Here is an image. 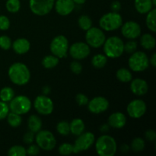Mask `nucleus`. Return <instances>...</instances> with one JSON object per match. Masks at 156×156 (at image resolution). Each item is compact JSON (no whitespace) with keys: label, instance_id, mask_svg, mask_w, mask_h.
<instances>
[{"label":"nucleus","instance_id":"1","mask_svg":"<svg viewBox=\"0 0 156 156\" xmlns=\"http://www.w3.org/2000/svg\"><path fill=\"white\" fill-rule=\"evenodd\" d=\"M8 75L11 82L19 86L27 85L30 79V72L28 67L20 62H15L10 66Z\"/></svg>","mask_w":156,"mask_h":156},{"label":"nucleus","instance_id":"2","mask_svg":"<svg viewBox=\"0 0 156 156\" xmlns=\"http://www.w3.org/2000/svg\"><path fill=\"white\" fill-rule=\"evenodd\" d=\"M95 150L100 156H114L117 150V142L111 136L104 134L96 140Z\"/></svg>","mask_w":156,"mask_h":156},{"label":"nucleus","instance_id":"3","mask_svg":"<svg viewBox=\"0 0 156 156\" xmlns=\"http://www.w3.org/2000/svg\"><path fill=\"white\" fill-rule=\"evenodd\" d=\"M103 50L107 57L116 59L121 56L124 53V42L119 37H110L105 40Z\"/></svg>","mask_w":156,"mask_h":156},{"label":"nucleus","instance_id":"4","mask_svg":"<svg viewBox=\"0 0 156 156\" xmlns=\"http://www.w3.org/2000/svg\"><path fill=\"white\" fill-rule=\"evenodd\" d=\"M123 24V18L120 13L111 12L105 14L99 20L100 28L106 31H113L120 28Z\"/></svg>","mask_w":156,"mask_h":156},{"label":"nucleus","instance_id":"5","mask_svg":"<svg viewBox=\"0 0 156 156\" xmlns=\"http://www.w3.org/2000/svg\"><path fill=\"white\" fill-rule=\"evenodd\" d=\"M128 65L132 71L140 73L147 69L149 66V59L144 52L136 51L129 58Z\"/></svg>","mask_w":156,"mask_h":156},{"label":"nucleus","instance_id":"6","mask_svg":"<svg viewBox=\"0 0 156 156\" xmlns=\"http://www.w3.org/2000/svg\"><path fill=\"white\" fill-rule=\"evenodd\" d=\"M69 41L64 35H57L52 40L50 45V50L52 54L59 59L66 56L69 51Z\"/></svg>","mask_w":156,"mask_h":156},{"label":"nucleus","instance_id":"7","mask_svg":"<svg viewBox=\"0 0 156 156\" xmlns=\"http://www.w3.org/2000/svg\"><path fill=\"white\" fill-rule=\"evenodd\" d=\"M9 103V110L19 115L28 113L32 107L31 101L25 95H18L16 97L15 96Z\"/></svg>","mask_w":156,"mask_h":156},{"label":"nucleus","instance_id":"8","mask_svg":"<svg viewBox=\"0 0 156 156\" xmlns=\"http://www.w3.org/2000/svg\"><path fill=\"white\" fill-rule=\"evenodd\" d=\"M35 141L40 149L44 151H51L56 145L54 135L49 130H40L35 136Z\"/></svg>","mask_w":156,"mask_h":156},{"label":"nucleus","instance_id":"9","mask_svg":"<svg viewBox=\"0 0 156 156\" xmlns=\"http://www.w3.org/2000/svg\"><path fill=\"white\" fill-rule=\"evenodd\" d=\"M106 40V36L101 28L91 27L86 30L85 41L89 47L93 48H100L102 47Z\"/></svg>","mask_w":156,"mask_h":156},{"label":"nucleus","instance_id":"10","mask_svg":"<svg viewBox=\"0 0 156 156\" xmlns=\"http://www.w3.org/2000/svg\"><path fill=\"white\" fill-rule=\"evenodd\" d=\"M95 142V136L91 132H83L78 136L73 144V153L77 154L88 150Z\"/></svg>","mask_w":156,"mask_h":156},{"label":"nucleus","instance_id":"11","mask_svg":"<svg viewBox=\"0 0 156 156\" xmlns=\"http://www.w3.org/2000/svg\"><path fill=\"white\" fill-rule=\"evenodd\" d=\"M54 0H29V7L32 13L38 16L47 15L54 7Z\"/></svg>","mask_w":156,"mask_h":156},{"label":"nucleus","instance_id":"12","mask_svg":"<svg viewBox=\"0 0 156 156\" xmlns=\"http://www.w3.org/2000/svg\"><path fill=\"white\" fill-rule=\"evenodd\" d=\"M34 107L38 114L41 115H50L53 113L54 105L50 98L47 95H38L34 102Z\"/></svg>","mask_w":156,"mask_h":156},{"label":"nucleus","instance_id":"13","mask_svg":"<svg viewBox=\"0 0 156 156\" xmlns=\"http://www.w3.org/2000/svg\"><path fill=\"white\" fill-rule=\"evenodd\" d=\"M69 53L71 57L76 60L85 59L91 53L90 47L83 42H76L69 47Z\"/></svg>","mask_w":156,"mask_h":156},{"label":"nucleus","instance_id":"14","mask_svg":"<svg viewBox=\"0 0 156 156\" xmlns=\"http://www.w3.org/2000/svg\"><path fill=\"white\" fill-rule=\"evenodd\" d=\"M147 106L144 101L141 99H134L127 105L126 111L130 117L133 119L141 118L146 112Z\"/></svg>","mask_w":156,"mask_h":156},{"label":"nucleus","instance_id":"15","mask_svg":"<svg viewBox=\"0 0 156 156\" xmlns=\"http://www.w3.org/2000/svg\"><path fill=\"white\" fill-rule=\"evenodd\" d=\"M121 34L128 40H135L140 37L142 33L141 27L134 21H126L121 25Z\"/></svg>","mask_w":156,"mask_h":156},{"label":"nucleus","instance_id":"16","mask_svg":"<svg viewBox=\"0 0 156 156\" xmlns=\"http://www.w3.org/2000/svg\"><path fill=\"white\" fill-rule=\"evenodd\" d=\"M109 108V101L105 97L98 96L89 101L88 103V109L92 114H99L105 112Z\"/></svg>","mask_w":156,"mask_h":156},{"label":"nucleus","instance_id":"17","mask_svg":"<svg viewBox=\"0 0 156 156\" xmlns=\"http://www.w3.org/2000/svg\"><path fill=\"white\" fill-rule=\"evenodd\" d=\"M75 5L73 0H56L54 2V7L59 15L66 16L73 12Z\"/></svg>","mask_w":156,"mask_h":156},{"label":"nucleus","instance_id":"18","mask_svg":"<svg viewBox=\"0 0 156 156\" xmlns=\"http://www.w3.org/2000/svg\"><path fill=\"white\" fill-rule=\"evenodd\" d=\"M130 90L135 95L143 96L148 92L149 85L143 79H135L130 81Z\"/></svg>","mask_w":156,"mask_h":156},{"label":"nucleus","instance_id":"19","mask_svg":"<svg viewBox=\"0 0 156 156\" xmlns=\"http://www.w3.org/2000/svg\"><path fill=\"white\" fill-rule=\"evenodd\" d=\"M108 125L110 127L115 128V129H121L124 127L126 123V117L122 112H115L108 117Z\"/></svg>","mask_w":156,"mask_h":156},{"label":"nucleus","instance_id":"20","mask_svg":"<svg viewBox=\"0 0 156 156\" xmlns=\"http://www.w3.org/2000/svg\"><path fill=\"white\" fill-rule=\"evenodd\" d=\"M12 47L17 54L23 55L27 53L30 49V43L26 38H18L12 44Z\"/></svg>","mask_w":156,"mask_h":156},{"label":"nucleus","instance_id":"21","mask_svg":"<svg viewBox=\"0 0 156 156\" xmlns=\"http://www.w3.org/2000/svg\"><path fill=\"white\" fill-rule=\"evenodd\" d=\"M70 133L74 136H78L79 135L82 134V133L85 132V126L83 120L80 118H75L73 119L69 123Z\"/></svg>","mask_w":156,"mask_h":156},{"label":"nucleus","instance_id":"22","mask_svg":"<svg viewBox=\"0 0 156 156\" xmlns=\"http://www.w3.org/2000/svg\"><path fill=\"white\" fill-rule=\"evenodd\" d=\"M134 5L136 10L140 14H147L154 7L152 0H135Z\"/></svg>","mask_w":156,"mask_h":156},{"label":"nucleus","instance_id":"23","mask_svg":"<svg viewBox=\"0 0 156 156\" xmlns=\"http://www.w3.org/2000/svg\"><path fill=\"white\" fill-rule=\"evenodd\" d=\"M42 126V120L38 116L32 114L29 117L28 120H27V127H28L29 130L37 133L38 131L41 130Z\"/></svg>","mask_w":156,"mask_h":156},{"label":"nucleus","instance_id":"24","mask_svg":"<svg viewBox=\"0 0 156 156\" xmlns=\"http://www.w3.org/2000/svg\"><path fill=\"white\" fill-rule=\"evenodd\" d=\"M140 44L146 50H151L155 47V38L150 34H144L140 37Z\"/></svg>","mask_w":156,"mask_h":156},{"label":"nucleus","instance_id":"25","mask_svg":"<svg viewBox=\"0 0 156 156\" xmlns=\"http://www.w3.org/2000/svg\"><path fill=\"white\" fill-rule=\"evenodd\" d=\"M116 77L120 82L123 83L129 82L133 79V74L128 69L121 68L119 69L116 73Z\"/></svg>","mask_w":156,"mask_h":156},{"label":"nucleus","instance_id":"26","mask_svg":"<svg viewBox=\"0 0 156 156\" xmlns=\"http://www.w3.org/2000/svg\"><path fill=\"white\" fill-rule=\"evenodd\" d=\"M59 59L58 57H56L54 55H47V56H44L42 59V64L43 66L45 69H53L54 67H56V66L59 64Z\"/></svg>","mask_w":156,"mask_h":156},{"label":"nucleus","instance_id":"27","mask_svg":"<svg viewBox=\"0 0 156 156\" xmlns=\"http://www.w3.org/2000/svg\"><path fill=\"white\" fill-rule=\"evenodd\" d=\"M155 17H156V9L154 8L152 10L149 11L147 13V16L146 18V24L148 28L152 32L155 33L156 31V24H155Z\"/></svg>","mask_w":156,"mask_h":156},{"label":"nucleus","instance_id":"28","mask_svg":"<svg viewBox=\"0 0 156 156\" xmlns=\"http://www.w3.org/2000/svg\"><path fill=\"white\" fill-rule=\"evenodd\" d=\"M108 57L104 54H96L91 59V65L96 69H101L106 66Z\"/></svg>","mask_w":156,"mask_h":156},{"label":"nucleus","instance_id":"29","mask_svg":"<svg viewBox=\"0 0 156 156\" xmlns=\"http://www.w3.org/2000/svg\"><path fill=\"white\" fill-rule=\"evenodd\" d=\"M6 118H7V122L9 126L13 128L18 127L22 123V118H21V115L12 112V111L8 114Z\"/></svg>","mask_w":156,"mask_h":156},{"label":"nucleus","instance_id":"30","mask_svg":"<svg viewBox=\"0 0 156 156\" xmlns=\"http://www.w3.org/2000/svg\"><path fill=\"white\" fill-rule=\"evenodd\" d=\"M15 97V91L10 87H4L0 91V100L8 103Z\"/></svg>","mask_w":156,"mask_h":156},{"label":"nucleus","instance_id":"31","mask_svg":"<svg viewBox=\"0 0 156 156\" xmlns=\"http://www.w3.org/2000/svg\"><path fill=\"white\" fill-rule=\"evenodd\" d=\"M78 24L82 30L86 31L92 27V21L88 15H82L78 19Z\"/></svg>","mask_w":156,"mask_h":156},{"label":"nucleus","instance_id":"32","mask_svg":"<svg viewBox=\"0 0 156 156\" xmlns=\"http://www.w3.org/2000/svg\"><path fill=\"white\" fill-rule=\"evenodd\" d=\"M145 146H146L145 140L141 137H136L132 140V143H131V149L135 152H142L144 150Z\"/></svg>","mask_w":156,"mask_h":156},{"label":"nucleus","instance_id":"33","mask_svg":"<svg viewBox=\"0 0 156 156\" xmlns=\"http://www.w3.org/2000/svg\"><path fill=\"white\" fill-rule=\"evenodd\" d=\"M5 7L10 13H16L21 9V2L20 0H7Z\"/></svg>","mask_w":156,"mask_h":156},{"label":"nucleus","instance_id":"34","mask_svg":"<svg viewBox=\"0 0 156 156\" xmlns=\"http://www.w3.org/2000/svg\"><path fill=\"white\" fill-rule=\"evenodd\" d=\"M9 156H25L27 155L26 149L22 146H13L8 151Z\"/></svg>","mask_w":156,"mask_h":156},{"label":"nucleus","instance_id":"35","mask_svg":"<svg viewBox=\"0 0 156 156\" xmlns=\"http://www.w3.org/2000/svg\"><path fill=\"white\" fill-rule=\"evenodd\" d=\"M56 130L60 135L68 136L70 133L69 123L65 120L59 122L56 125Z\"/></svg>","mask_w":156,"mask_h":156},{"label":"nucleus","instance_id":"36","mask_svg":"<svg viewBox=\"0 0 156 156\" xmlns=\"http://www.w3.org/2000/svg\"><path fill=\"white\" fill-rule=\"evenodd\" d=\"M58 152L62 155H71L72 153H73V145L68 143H62L59 146Z\"/></svg>","mask_w":156,"mask_h":156},{"label":"nucleus","instance_id":"37","mask_svg":"<svg viewBox=\"0 0 156 156\" xmlns=\"http://www.w3.org/2000/svg\"><path fill=\"white\" fill-rule=\"evenodd\" d=\"M137 47L138 44L136 41L134 40H129L126 44H124V52L127 53L128 54H132L136 51Z\"/></svg>","mask_w":156,"mask_h":156},{"label":"nucleus","instance_id":"38","mask_svg":"<svg viewBox=\"0 0 156 156\" xmlns=\"http://www.w3.org/2000/svg\"><path fill=\"white\" fill-rule=\"evenodd\" d=\"M12 40L6 35L0 36V47L4 50H8L12 47Z\"/></svg>","mask_w":156,"mask_h":156},{"label":"nucleus","instance_id":"39","mask_svg":"<svg viewBox=\"0 0 156 156\" xmlns=\"http://www.w3.org/2000/svg\"><path fill=\"white\" fill-rule=\"evenodd\" d=\"M82 69H83V67H82V63L80 62H79V60H76L75 59L74 61H73L70 63V69H71V71L74 74H80L82 72Z\"/></svg>","mask_w":156,"mask_h":156},{"label":"nucleus","instance_id":"40","mask_svg":"<svg viewBox=\"0 0 156 156\" xmlns=\"http://www.w3.org/2000/svg\"><path fill=\"white\" fill-rule=\"evenodd\" d=\"M9 107L6 102L0 101V120L6 118L9 113Z\"/></svg>","mask_w":156,"mask_h":156},{"label":"nucleus","instance_id":"41","mask_svg":"<svg viewBox=\"0 0 156 156\" xmlns=\"http://www.w3.org/2000/svg\"><path fill=\"white\" fill-rule=\"evenodd\" d=\"M10 27V20L5 15H0V30H7Z\"/></svg>","mask_w":156,"mask_h":156},{"label":"nucleus","instance_id":"42","mask_svg":"<svg viewBox=\"0 0 156 156\" xmlns=\"http://www.w3.org/2000/svg\"><path fill=\"white\" fill-rule=\"evenodd\" d=\"M76 103L79 105V106H85V105H88V98L87 97L85 94H82V93H79V94H76Z\"/></svg>","mask_w":156,"mask_h":156},{"label":"nucleus","instance_id":"43","mask_svg":"<svg viewBox=\"0 0 156 156\" xmlns=\"http://www.w3.org/2000/svg\"><path fill=\"white\" fill-rule=\"evenodd\" d=\"M40 150L41 149L37 145L31 143L29 145L28 148L26 149V152H27V155H37L40 153Z\"/></svg>","mask_w":156,"mask_h":156},{"label":"nucleus","instance_id":"44","mask_svg":"<svg viewBox=\"0 0 156 156\" xmlns=\"http://www.w3.org/2000/svg\"><path fill=\"white\" fill-rule=\"evenodd\" d=\"M35 139V136H34V133L31 132L30 130L27 131L24 133V136H23V141L25 144L30 145L31 143H34Z\"/></svg>","mask_w":156,"mask_h":156},{"label":"nucleus","instance_id":"45","mask_svg":"<svg viewBox=\"0 0 156 156\" xmlns=\"http://www.w3.org/2000/svg\"><path fill=\"white\" fill-rule=\"evenodd\" d=\"M145 137L147 140L151 142H154L156 140L155 131L153 129H148L145 133Z\"/></svg>","mask_w":156,"mask_h":156},{"label":"nucleus","instance_id":"46","mask_svg":"<svg viewBox=\"0 0 156 156\" xmlns=\"http://www.w3.org/2000/svg\"><path fill=\"white\" fill-rule=\"evenodd\" d=\"M111 9L112 10V12H118L121 9V3L119 1H117V0L112 2V3L111 5Z\"/></svg>","mask_w":156,"mask_h":156},{"label":"nucleus","instance_id":"47","mask_svg":"<svg viewBox=\"0 0 156 156\" xmlns=\"http://www.w3.org/2000/svg\"><path fill=\"white\" fill-rule=\"evenodd\" d=\"M149 64L152 66L153 67L156 66V54L155 53H153L152 56H151L150 59H149Z\"/></svg>","mask_w":156,"mask_h":156},{"label":"nucleus","instance_id":"48","mask_svg":"<svg viewBox=\"0 0 156 156\" xmlns=\"http://www.w3.org/2000/svg\"><path fill=\"white\" fill-rule=\"evenodd\" d=\"M42 91L43 94H44V95H48L50 93V91H51V88H50V87L48 86V85H45V86L43 88Z\"/></svg>","mask_w":156,"mask_h":156},{"label":"nucleus","instance_id":"49","mask_svg":"<svg viewBox=\"0 0 156 156\" xmlns=\"http://www.w3.org/2000/svg\"><path fill=\"white\" fill-rule=\"evenodd\" d=\"M110 129V126L108 125V123H105V124H103L101 126L100 130L101 131L102 133H107Z\"/></svg>","mask_w":156,"mask_h":156},{"label":"nucleus","instance_id":"50","mask_svg":"<svg viewBox=\"0 0 156 156\" xmlns=\"http://www.w3.org/2000/svg\"><path fill=\"white\" fill-rule=\"evenodd\" d=\"M129 150V147L128 145L123 144V146H121V151L123 152H128Z\"/></svg>","mask_w":156,"mask_h":156},{"label":"nucleus","instance_id":"51","mask_svg":"<svg viewBox=\"0 0 156 156\" xmlns=\"http://www.w3.org/2000/svg\"><path fill=\"white\" fill-rule=\"evenodd\" d=\"M75 4H78V5H82L86 2V0H73Z\"/></svg>","mask_w":156,"mask_h":156},{"label":"nucleus","instance_id":"52","mask_svg":"<svg viewBox=\"0 0 156 156\" xmlns=\"http://www.w3.org/2000/svg\"><path fill=\"white\" fill-rule=\"evenodd\" d=\"M152 5H153L154 7H155V6H156V0H152Z\"/></svg>","mask_w":156,"mask_h":156}]
</instances>
